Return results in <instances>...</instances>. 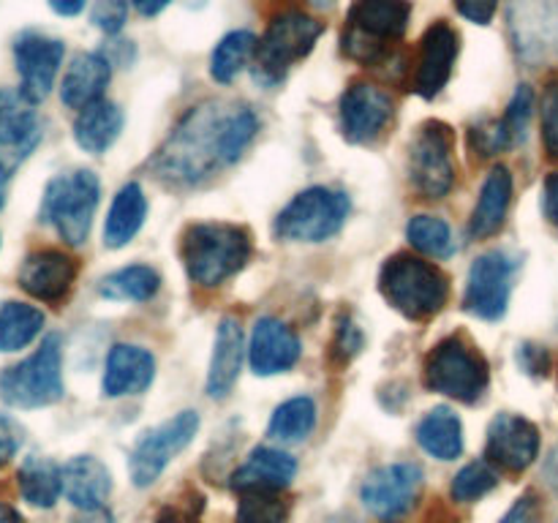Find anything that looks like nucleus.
<instances>
[{"mask_svg":"<svg viewBox=\"0 0 558 523\" xmlns=\"http://www.w3.org/2000/svg\"><path fill=\"white\" fill-rule=\"evenodd\" d=\"M169 3H172V0H134L136 11H140L142 16H156V14H161V11L167 9Z\"/></svg>","mask_w":558,"mask_h":523,"instance_id":"nucleus-50","label":"nucleus"},{"mask_svg":"<svg viewBox=\"0 0 558 523\" xmlns=\"http://www.w3.org/2000/svg\"><path fill=\"white\" fill-rule=\"evenodd\" d=\"M289 507L278 494H243L234 523H287Z\"/></svg>","mask_w":558,"mask_h":523,"instance_id":"nucleus-38","label":"nucleus"},{"mask_svg":"<svg viewBox=\"0 0 558 523\" xmlns=\"http://www.w3.org/2000/svg\"><path fill=\"white\" fill-rule=\"evenodd\" d=\"M349 196L343 191L314 185L294 196L276 218V238L289 243H322L341 232L349 218Z\"/></svg>","mask_w":558,"mask_h":523,"instance_id":"nucleus-8","label":"nucleus"},{"mask_svg":"<svg viewBox=\"0 0 558 523\" xmlns=\"http://www.w3.org/2000/svg\"><path fill=\"white\" fill-rule=\"evenodd\" d=\"M409 172L414 188L428 199H441L450 194L456 183V163H452V131L445 123H425L412 142Z\"/></svg>","mask_w":558,"mask_h":523,"instance_id":"nucleus-13","label":"nucleus"},{"mask_svg":"<svg viewBox=\"0 0 558 523\" xmlns=\"http://www.w3.org/2000/svg\"><path fill=\"white\" fill-rule=\"evenodd\" d=\"M543 145L550 156L558 158V80L550 82L543 93Z\"/></svg>","mask_w":558,"mask_h":523,"instance_id":"nucleus-41","label":"nucleus"},{"mask_svg":"<svg viewBox=\"0 0 558 523\" xmlns=\"http://www.w3.org/2000/svg\"><path fill=\"white\" fill-rule=\"evenodd\" d=\"M125 16H129V3L125 0H98L96 9H93V22L104 33H109V36L125 25Z\"/></svg>","mask_w":558,"mask_h":523,"instance_id":"nucleus-42","label":"nucleus"},{"mask_svg":"<svg viewBox=\"0 0 558 523\" xmlns=\"http://www.w3.org/2000/svg\"><path fill=\"white\" fill-rule=\"evenodd\" d=\"M0 523H22L20 512L9 504H0Z\"/></svg>","mask_w":558,"mask_h":523,"instance_id":"nucleus-52","label":"nucleus"},{"mask_svg":"<svg viewBox=\"0 0 558 523\" xmlns=\"http://www.w3.org/2000/svg\"><path fill=\"white\" fill-rule=\"evenodd\" d=\"M161 287V278L153 267L147 265H131L123 270L112 272L101 281L98 292L107 300H123V303H145Z\"/></svg>","mask_w":558,"mask_h":523,"instance_id":"nucleus-34","label":"nucleus"},{"mask_svg":"<svg viewBox=\"0 0 558 523\" xmlns=\"http://www.w3.org/2000/svg\"><path fill=\"white\" fill-rule=\"evenodd\" d=\"M316 428V403L314 398L298 396L283 401L270 417V436L283 445H298L311 436Z\"/></svg>","mask_w":558,"mask_h":523,"instance_id":"nucleus-32","label":"nucleus"},{"mask_svg":"<svg viewBox=\"0 0 558 523\" xmlns=\"http://www.w3.org/2000/svg\"><path fill=\"white\" fill-rule=\"evenodd\" d=\"M65 47L58 38H49L44 33H22L14 41V63L20 74V90L31 98L33 104L44 101L54 87L58 71L63 65Z\"/></svg>","mask_w":558,"mask_h":523,"instance_id":"nucleus-15","label":"nucleus"},{"mask_svg":"<svg viewBox=\"0 0 558 523\" xmlns=\"http://www.w3.org/2000/svg\"><path fill=\"white\" fill-rule=\"evenodd\" d=\"M156 376V360L147 349L134 346V343H118L107 357V370H104V396L123 398L140 396L153 385Z\"/></svg>","mask_w":558,"mask_h":523,"instance_id":"nucleus-23","label":"nucleus"},{"mask_svg":"<svg viewBox=\"0 0 558 523\" xmlns=\"http://www.w3.org/2000/svg\"><path fill=\"white\" fill-rule=\"evenodd\" d=\"M458 52H461V36L456 27L445 20L434 22L420 41L417 71H414V93L423 98H434L445 90L452 76Z\"/></svg>","mask_w":558,"mask_h":523,"instance_id":"nucleus-17","label":"nucleus"},{"mask_svg":"<svg viewBox=\"0 0 558 523\" xmlns=\"http://www.w3.org/2000/svg\"><path fill=\"white\" fill-rule=\"evenodd\" d=\"M123 131V112L112 101H96L82 109L74 120V139L85 153L101 156Z\"/></svg>","mask_w":558,"mask_h":523,"instance_id":"nucleus-28","label":"nucleus"},{"mask_svg":"<svg viewBox=\"0 0 558 523\" xmlns=\"http://www.w3.org/2000/svg\"><path fill=\"white\" fill-rule=\"evenodd\" d=\"M417 441L428 455L439 461H456L463 452V425L458 414L447 406H436L420 419Z\"/></svg>","mask_w":558,"mask_h":523,"instance_id":"nucleus-30","label":"nucleus"},{"mask_svg":"<svg viewBox=\"0 0 558 523\" xmlns=\"http://www.w3.org/2000/svg\"><path fill=\"white\" fill-rule=\"evenodd\" d=\"M496 485H499V474H496L494 463L474 461L456 474L450 494L452 499L461 501V504H472V501L483 499L485 494H490Z\"/></svg>","mask_w":558,"mask_h":523,"instance_id":"nucleus-37","label":"nucleus"},{"mask_svg":"<svg viewBox=\"0 0 558 523\" xmlns=\"http://www.w3.org/2000/svg\"><path fill=\"white\" fill-rule=\"evenodd\" d=\"M63 392V352L58 336L44 338L31 357L0 374V398L9 406H49L58 403Z\"/></svg>","mask_w":558,"mask_h":523,"instance_id":"nucleus-6","label":"nucleus"},{"mask_svg":"<svg viewBox=\"0 0 558 523\" xmlns=\"http://www.w3.org/2000/svg\"><path fill=\"white\" fill-rule=\"evenodd\" d=\"M147 216V199L140 183H125L109 207L107 223H104V243L109 248H123L142 229Z\"/></svg>","mask_w":558,"mask_h":523,"instance_id":"nucleus-29","label":"nucleus"},{"mask_svg":"<svg viewBox=\"0 0 558 523\" xmlns=\"http://www.w3.org/2000/svg\"><path fill=\"white\" fill-rule=\"evenodd\" d=\"M112 76V60L98 52H80L63 74L60 98L69 109H85L101 101L104 90Z\"/></svg>","mask_w":558,"mask_h":523,"instance_id":"nucleus-24","label":"nucleus"},{"mask_svg":"<svg viewBox=\"0 0 558 523\" xmlns=\"http://www.w3.org/2000/svg\"><path fill=\"white\" fill-rule=\"evenodd\" d=\"M539 518H543L539 499L534 494H526L510 507V512L501 518V523H539Z\"/></svg>","mask_w":558,"mask_h":523,"instance_id":"nucleus-43","label":"nucleus"},{"mask_svg":"<svg viewBox=\"0 0 558 523\" xmlns=\"http://www.w3.org/2000/svg\"><path fill=\"white\" fill-rule=\"evenodd\" d=\"M87 0H49V5H52L54 14L60 16H76L82 9H85Z\"/></svg>","mask_w":558,"mask_h":523,"instance_id":"nucleus-49","label":"nucleus"},{"mask_svg":"<svg viewBox=\"0 0 558 523\" xmlns=\"http://www.w3.org/2000/svg\"><path fill=\"white\" fill-rule=\"evenodd\" d=\"M22 445V428L11 417L0 414V466L16 455Z\"/></svg>","mask_w":558,"mask_h":523,"instance_id":"nucleus-45","label":"nucleus"},{"mask_svg":"<svg viewBox=\"0 0 558 523\" xmlns=\"http://www.w3.org/2000/svg\"><path fill=\"white\" fill-rule=\"evenodd\" d=\"M256 36L251 31H232L216 44L210 54V76L221 85H229L256 54Z\"/></svg>","mask_w":558,"mask_h":523,"instance_id":"nucleus-33","label":"nucleus"},{"mask_svg":"<svg viewBox=\"0 0 558 523\" xmlns=\"http://www.w3.org/2000/svg\"><path fill=\"white\" fill-rule=\"evenodd\" d=\"M259 131L251 107L202 104L169 134L153 169L169 185H196L216 169L229 167L245 153Z\"/></svg>","mask_w":558,"mask_h":523,"instance_id":"nucleus-1","label":"nucleus"},{"mask_svg":"<svg viewBox=\"0 0 558 523\" xmlns=\"http://www.w3.org/2000/svg\"><path fill=\"white\" fill-rule=\"evenodd\" d=\"M76 259L63 251H36L20 267V287L41 303H60L76 281Z\"/></svg>","mask_w":558,"mask_h":523,"instance_id":"nucleus-20","label":"nucleus"},{"mask_svg":"<svg viewBox=\"0 0 558 523\" xmlns=\"http://www.w3.org/2000/svg\"><path fill=\"white\" fill-rule=\"evenodd\" d=\"M423 483V469L417 463H387L365 477L360 499L376 521L401 523L417 507Z\"/></svg>","mask_w":558,"mask_h":523,"instance_id":"nucleus-10","label":"nucleus"},{"mask_svg":"<svg viewBox=\"0 0 558 523\" xmlns=\"http://www.w3.org/2000/svg\"><path fill=\"white\" fill-rule=\"evenodd\" d=\"M488 363L461 336L436 343L425 360V387L456 401L474 403L488 390Z\"/></svg>","mask_w":558,"mask_h":523,"instance_id":"nucleus-7","label":"nucleus"},{"mask_svg":"<svg viewBox=\"0 0 558 523\" xmlns=\"http://www.w3.org/2000/svg\"><path fill=\"white\" fill-rule=\"evenodd\" d=\"M303 354L300 338L276 316H262L251 330L248 363L256 376H276L292 368Z\"/></svg>","mask_w":558,"mask_h":523,"instance_id":"nucleus-19","label":"nucleus"},{"mask_svg":"<svg viewBox=\"0 0 558 523\" xmlns=\"http://www.w3.org/2000/svg\"><path fill=\"white\" fill-rule=\"evenodd\" d=\"M101 183L90 169H74L49 180L41 199V218L69 245H82L98 210Z\"/></svg>","mask_w":558,"mask_h":523,"instance_id":"nucleus-5","label":"nucleus"},{"mask_svg":"<svg viewBox=\"0 0 558 523\" xmlns=\"http://www.w3.org/2000/svg\"><path fill=\"white\" fill-rule=\"evenodd\" d=\"M392 118V98L371 82H354L341 96V131L349 142H374Z\"/></svg>","mask_w":558,"mask_h":523,"instance_id":"nucleus-16","label":"nucleus"},{"mask_svg":"<svg viewBox=\"0 0 558 523\" xmlns=\"http://www.w3.org/2000/svg\"><path fill=\"white\" fill-rule=\"evenodd\" d=\"M545 212H548L550 221L558 227V172L545 180Z\"/></svg>","mask_w":558,"mask_h":523,"instance_id":"nucleus-48","label":"nucleus"},{"mask_svg":"<svg viewBox=\"0 0 558 523\" xmlns=\"http://www.w3.org/2000/svg\"><path fill=\"white\" fill-rule=\"evenodd\" d=\"M379 289L387 303L409 319H430L450 297V281L445 272L420 256L396 254L385 262Z\"/></svg>","mask_w":558,"mask_h":523,"instance_id":"nucleus-3","label":"nucleus"},{"mask_svg":"<svg viewBox=\"0 0 558 523\" xmlns=\"http://www.w3.org/2000/svg\"><path fill=\"white\" fill-rule=\"evenodd\" d=\"M71 523H112V515L101 507V510H85V515Z\"/></svg>","mask_w":558,"mask_h":523,"instance_id":"nucleus-51","label":"nucleus"},{"mask_svg":"<svg viewBox=\"0 0 558 523\" xmlns=\"http://www.w3.org/2000/svg\"><path fill=\"white\" fill-rule=\"evenodd\" d=\"M36 104L20 87H0V150L27 156L41 136Z\"/></svg>","mask_w":558,"mask_h":523,"instance_id":"nucleus-22","label":"nucleus"},{"mask_svg":"<svg viewBox=\"0 0 558 523\" xmlns=\"http://www.w3.org/2000/svg\"><path fill=\"white\" fill-rule=\"evenodd\" d=\"M325 25L303 11H283L267 25L265 36L256 44V80L276 85L298 60L314 49Z\"/></svg>","mask_w":558,"mask_h":523,"instance_id":"nucleus-9","label":"nucleus"},{"mask_svg":"<svg viewBox=\"0 0 558 523\" xmlns=\"http://www.w3.org/2000/svg\"><path fill=\"white\" fill-rule=\"evenodd\" d=\"M512 202V174L507 167L490 169V174L485 178L483 191H480V199L474 205L472 221H469V234L474 240H485L490 234H496L505 223L507 210H510Z\"/></svg>","mask_w":558,"mask_h":523,"instance_id":"nucleus-27","label":"nucleus"},{"mask_svg":"<svg viewBox=\"0 0 558 523\" xmlns=\"http://www.w3.org/2000/svg\"><path fill=\"white\" fill-rule=\"evenodd\" d=\"M196 430H199V414L180 412L158 428L142 434L129 458V472L136 488H147V485L156 483L163 469L169 466V461L194 441Z\"/></svg>","mask_w":558,"mask_h":523,"instance_id":"nucleus-11","label":"nucleus"},{"mask_svg":"<svg viewBox=\"0 0 558 523\" xmlns=\"http://www.w3.org/2000/svg\"><path fill=\"white\" fill-rule=\"evenodd\" d=\"M243 330H240L238 319L227 316L218 325L216 343H213L210 370H207V396L221 401L232 392V387L238 385L240 368H243Z\"/></svg>","mask_w":558,"mask_h":523,"instance_id":"nucleus-26","label":"nucleus"},{"mask_svg":"<svg viewBox=\"0 0 558 523\" xmlns=\"http://www.w3.org/2000/svg\"><path fill=\"white\" fill-rule=\"evenodd\" d=\"M183 265L199 287H221L251 259V234L223 221L194 223L183 234Z\"/></svg>","mask_w":558,"mask_h":523,"instance_id":"nucleus-2","label":"nucleus"},{"mask_svg":"<svg viewBox=\"0 0 558 523\" xmlns=\"http://www.w3.org/2000/svg\"><path fill=\"white\" fill-rule=\"evenodd\" d=\"M539 430L521 414H499L488 428V458L507 472H523L537 461Z\"/></svg>","mask_w":558,"mask_h":523,"instance_id":"nucleus-18","label":"nucleus"},{"mask_svg":"<svg viewBox=\"0 0 558 523\" xmlns=\"http://www.w3.org/2000/svg\"><path fill=\"white\" fill-rule=\"evenodd\" d=\"M360 349H363V332H360V327L349 319L341 321V327H338V338H336L338 357L349 360L354 357Z\"/></svg>","mask_w":558,"mask_h":523,"instance_id":"nucleus-46","label":"nucleus"},{"mask_svg":"<svg viewBox=\"0 0 558 523\" xmlns=\"http://www.w3.org/2000/svg\"><path fill=\"white\" fill-rule=\"evenodd\" d=\"M20 494L33 507H52L63 494V474L49 458L31 455L20 466Z\"/></svg>","mask_w":558,"mask_h":523,"instance_id":"nucleus-31","label":"nucleus"},{"mask_svg":"<svg viewBox=\"0 0 558 523\" xmlns=\"http://www.w3.org/2000/svg\"><path fill=\"white\" fill-rule=\"evenodd\" d=\"M412 20L409 0H354L343 31V52L365 65H376L401 41Z\"/></svg>","mask_w":558,"mask_h":523,"instance_id":"nucleus-4","label":"nucleus"},{"mask_svg":"<svg viewBox=\"0 0 558 523\" xmlns=\"http://www.w3.org/2000/svg\"><path fill=\"white\" fill-rule=\"evenodd\" d=\"M472 147L480 153V156H496V153L512 147V136L507 134L501 120H494V123H480L472 129Z\"/></svg>","mask_w":558,"mask_h":523,"instance_id":"nucleus-40","label":"nucleus"},{"mask_svg":"<svg viewBox=\"0 0 558 523\" xmlns=\"http://www.w3.org/2000/svg\"><path fill=\"white\" fill-rule=\"evenodd\" d=\"M44 327V314L27 303H5L0 308V352H20L36 341Z\"/></svg>","mask_w":558,"mask_h":523,"instance_id":"nucleus-35","label":"nucleus"},{"mask_svg":"<svg viewBox=\"0 0 558 523\" xmlns=\"http://www.w3.org/2000/svg\"><path fill=\"white\" fill-rule=\"evenodd\" d=\"M5 194H9V169H5V163L0 161V207H3Z\"/></svg>","mask_w":558,"mask_h":523,"instance_id":"nucleus-53","label":"nucleus"},{"mask_svg":"<svg viewBox=\"0 0 558 523\" xmlns=\"http://www.w3.org/2000/svg\"><path fill=\"white\" fill-rule=\"evenodd\" d=\"M512 272H515V265L501 251H488V254L477 256L474 265L469 267L466 294H463V305L469 314L488 321L501 319L510 305Z\"/></svg>","mask_w":558,"mask_h":523,"instance_id":"nucleus-14","label":"nucleus"},{"mask_svg":"<svg viewBox=\"0 0 558 523\" xmlns=\"http://www.w3.org/2000/svg\"><path fill=\"white\" fill-rule=\"evenodd\" d=\"M311 5H314V9H322V11H327V9H332V5L338 3V0H308Z\"/></svg>","mask_w":558,"mask_h":523,"instance_id":"nucleus-54","label":"nucleus"},{"mask_svg":"<svg viewBox=\"0 0 558 523\" xmlns=\"http://www.w3.org/2000/svg\"><path fill=\"white\" fill-rule=\"evenodd\" d=\"M532 109H534L532 87L521 85L515 90V96H512V101H510V107H507L505 118H501L507 134L512 136V145H515V142H521L523 136H526L529 120H532Z\"/></svg>","mask_w":558,"mask_h":523,"instance_id":"nucleus-39","label":"nucleus"},{"mask_svg":"<svg viewBox=\"0 0 558 523\" xmlns=\"http://www.w3.org/2000/svg\"><path fill=\"white\" fill-rule=\"evenodd\" d=\"M518 363L523 365V370L529 374H545L548 370V352L539 346H521L518 349Z\"/></svg>","mask_w":558,"mask_h":523,"instance_id":"nucleus-47","label":"nucleus"},{"mask_svg":"<svg viewBox=\"0 0 558 523\" xmlns=\"http://www.w3.org/2000/svg\"><path fill=\"white\" fill-rule=\"evenodd\" d=\"M510 36L529 65L558 60V0H510Z\"/></svg>","mask_w":558,"mask_h":523,"instance_id":"nucleus-12","label":"nucleus"},{"mask_svg":"<svg viewBox=\"0 0 558 523\" xmlns=\"http://www.w3.org/2000/svg\"><path fill=\"white\" fill-rule=\"evenodd\" d=\"M298 474V461L289 452L272 447H256L243 466L234 472L232 488L240 494H278L289 488Z\"/></svg>","mask_w":558,"mask_h":523,"instance_id":"nucleus-21","label":"nucleus"},{"mask_svg":"<svg viewBox=\"0 0 558 523\" xmlns=\"http://www.w3.org/2000/svg\"><path fill=\"white\" fill-rule=\"evenodd\" d=\"M60 474H63L65 499L80 510H101L107 496L112 494V474L93 455L71 458Z\"/></svg>","mask_w":558,"mask_h":523,"instance_id":"nucleus-25","label":"nucleus"},{"mask_svg":"<svg viewBox=\"0 0 558 523\" xmlns=\"http://www.w3.org/2000/svg\"><path fill=\"white\" fill-rule=\"evenodd\" d=\"M456 9L474 25H488L499 9V0H456Z\"/></svg>","mask_w":558,"mask_h":523,"instance_id":"nucleus-44","label":"nucleus"},{"mask_svg":"<svg viewBox=\"0 0 558 523\" xmlns=\"http://www.w3.org/2000/svg\"><path fill=\"white\" fill-rule=\"evenodd\" d=\"M407 238L420 254H428L434 259H445L456 251L450 227L436 216H414L407 227Z\"/></svg>","mask_w":558,"mask_h":523,"instance_id":"nucleus-36","label":"nucleus"}]
</instances>
